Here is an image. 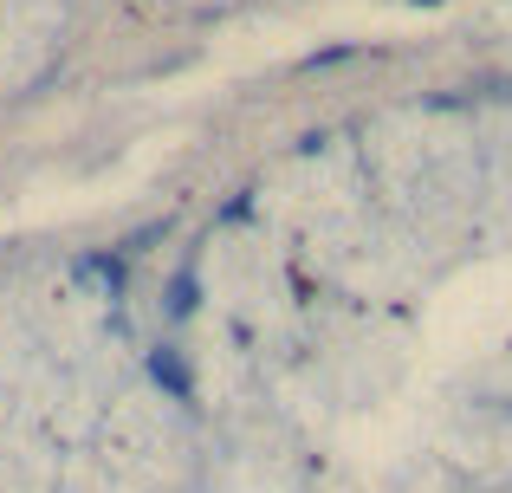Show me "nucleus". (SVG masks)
Returning <instances> with one entry per match:
<instances>
[{
  "label": "nucleus",
  "mask_w": 512,
  "mask_h": 493,
  "mask_svg": "<svg viewBox=\"0 0 512 493\" xmlns=\"http://www.w3.org/2000/svg\"><path fill=\"white\" fill-rule=\"evenodd\" d=\"M150 377L169 383L175 396H188V370H182V357H175V351H156V357H150Z\"/></svg>",
  "instance_id": "1"
},
{
  "label": "nucleus",
  "mask_w": 512,
  "mask_h": 493,
  "mask_svg": "<svg viewBox=\"0 0 512 493\" xmlns=\"http://www.w3.org/2000/svg\"><path fill=\"white\" fill-rule=\"evenodd\" d=\"M169 312H175V318L195 312V279H175V286H169Z\"/></svg>",
  "instance_id": "2"
},
{
  "label": "nucleus",
  "mask_w": 512,
  "mask_h": 493,
  "mask_svg": "<svg viewBox=\"0 0 512 493\" xmlns=\"http://www.w3.org/2000/svg\"><path fill=\"white\" fill-rule=\"evenodd\" d=\"M85 273H91V279H104L111 292L124 286V266H117V260H85Z\"/></svg>",
  "instance_id": "3"
}]
</instances>
